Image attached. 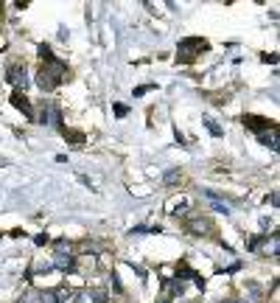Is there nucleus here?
Listing matches in <instances>:
<instances>
[{
	"mask_svg": "<svg viewBox=\"0 0 280 303\" xmlns=\"http://www.w3.org/2000/svg\"><path fill=\"white\" fill-rule=\"evenodd\" d=\"M67 76H70V70H67L65 62H62V59H51V62H45V65L39 67L37 85H39V90H42V93H51L53 87H59Z\"/></svg>",
	"mask_w": 280,
	"mask_h": 303,
	"instance_id": "obj_1",
	"label": "nucleus"
},
{
	"mask_svg": "<svg viewBox=\"0 0 280 303\" xmlns=\"http://www.w3.org/2000/svg\"><path fill=\"white\" fill-rule=\"evenodd\" d=\"M208 42L202 40V37H188V40L179 42V62H194L196 56L202 51H208Z\"/></svg>",
	"mask_w": 280,
	"mask_h": 303,
	"instance_id": "obj_2",
	"label": "nucleus"
},
{
	"mask_svg": "<svg viewBox=\"0 0 280 303\" xmlns=\"http://www.w3.org/2000/svg\"><path fill=\"white\" fill-rule=\"evenodd\" d=\"M9 82L17 85V90L23 93L28 87V73H26V65H12L9 67Z\"/></svg>",
	"mask_w": 280,
	"mask_h": 303,
	"instance_id": "obj_3",
	"label": "nucleus"
},
{
	"mask_svg": "<svg viewBox=\"0 0 280 303\" xmlns=\"http://www.w3.org/2000/svg\"><path fill=\"white\" fill-rule=\"evenodd\" d=\"M241 121H244V126H249V129H252V132H258V135L274 126L272 121H269V118H263V115H244Z\"/></svg>",
	"mask_w": 280,
	"mask_h": 303,
	"instance_id": "obj_4",
	"label": "nucleus"
},
{
	"mask_svg": "<svg viewBox=\"0 0 280 303\" xmlns=\"http://www.w3.org/2000/svg\"><path fill=\"white\" fill-rule=\"evenodd\" d=\"M12 104L17 107V110H23V112H26V118H31V121H34V107L28 104V99H26V93H20V90H14V93H12Z\"/></svg>",
	"mask_w": 280,
	"mask_h": 303,
	"instance_id": "obj_5",
	"label": "nucleus"
},
{
	"mask_svg": "<svg viewBox=\"0 0 280 303\" xmlns=\"http://www.w3.org/2000/svg\"><path fill=\"white\" fill-rule=\"evenodd\" d=\"M53 267H56V270H62V272L73 270V256H70V250H56V256H53Z\"/></svg>",
	"mask_w": 280,
	"mask_h": 303,
	"instance_id": "obj_6",
	"label": "nucleus"
},
{
	"mask_svg": "<svg viewBox=\"0 0 280 303\" xmlns=\"http://www.w3.org/2000/svg\"><path fill=\"white\" fill-rule=\"evenodd\" d=\"M188 231L194 233V236H205V231H213V224H210L208 219H191Z\"/></svg>",
	"mask_w": 280,
	"mask_h": 303,
	"instance_id": "obj_7",
	"label": "nucleus"
},
{
	"mask_svg": "<svg viewBox=\"0 0 280 303\" xmlns=\"http://www.w3.org/2000/svg\"><path fill=\"white\" fill-rule=\"evenodd\" d=\"M39 303H65V292H62V289H45V292H39Z\"/></svg>",
	"mask_w": 280,
	"mask_h": 303,
	"instance_id": "obj_8",
	"label": "nucleus"
},
{
	"mask_svg": "<svg viewBox=\"0 0 280 303\" xmlns=\"http://www.w3.org/2000/svg\"><path fill=\"white\" fill-rule=\"evenodd\" d=\"M258 138H261V143H263V146H269V149H277V126H272V129L261 132Z\"/></svg>",
	"mask_w": 280,
	"mask_h": 303,
	"instance_id": "obj_9",
	"label": "nucleus"
},
{
	"mask_svg": "<svg viewBox=\"0 0 280 303\" xmlns=\"http://www.w3.org/2000/svg\"><path fill=\"white\" fill-rule=\"evenodd\" d=\"M20 303H39V292L37 289H28L20 295Z\"/></svg>",
	"mask_w": 280,
	"mask_h": 303,
	"instance_id": "obj_10",
	"label": "nucleus"
},
{
	"mask_svg": "<svg viewBox=\"0 0 280 303\" xmlns=\"http://www.w3.org/2000/svg\"><path fill=\"white\" fill-rule=\"evenodd\" d=\"M78 303H96V292H90V289H84V292H78V297H76Z\"/></svg>",
	"mask_w": 280,
	"mask_h": 303,
	"instance_id": "obj_11",
	"label": "nucleus"
},
{
	"mask_svg": "<svg viewBox=\"0 0 280 303\" xmlns=\"http://www.w3.org/2000/svg\"><path fill=\"white\" fill-rule=\"evenodd\" d=\"M205 126H208V132H210V135H216V138H219V135H222V126H219V124H216V121H205Z\"/></svg>",
	"mask_w": 280,
	"mask_h": 303,
	"instance_id": "obj_12",
	"label": "nucleus"
},
{
	"mask_svg": "<svg viewBox=\"0 0 280 303\" xmlns=\"http://www.w3.org/2000/svg\"><path fill=\"white\" fill-rule=\"evenodd\" d=\"M151 90V85H143V87H137L135 90V96H143V93H149Z\"/></svg>",
	"mask_w": 280,
	"mask_h": 303,
	"instance_id": "obj_13",
	"label": "nucleus"
},
{
	"mask_svg": "<svg viewBox=\"0 0 280 303\" xmlns=\"http://www.w3.org/2000/svg\"><path fill=\"white\" fill-rule=\"evenodd\" d=\"M176 177H179V172H168V174H165V183H174Z\"/></svg>",
	"mask_w": 280,
	"mask_h": 303,
	"instance_id": "obj_14",
	"label": "nucleus"
},
{
	"mask_svg": "<svg viewBox=\"0 0 280 303\" xmlns=\"http://www.w3.org/2000/svg\"><path fill=\"white\" fill-rule=\"evenodd\" d=\"M126 112H129V110H126L124 104H115V115H126Z\"/></svg>",
	"mask_w": 280,
	"mask_h": 303,
	"instance_id": "obj_15",
	"label": "nucleus"
},
{
	"mask_svg": "<svg viewBox=\"0 0 280 303\" xmlns=\"http://www.w3.org/2000/svg\"><path fill=\"white\" fill-rule=\"evenodd\" d=\"M227 303H241V300H227Z\"/></svg>",
	"mask_w": 280,
	"mask_h": 303,
	"instance_id": "obj_16",
	"label": "nucleus"
},
{
	"mask_svg": "<svg viewBox=\"0 0 280 303\" xmlns=\"http://www.w3.org/2000/svg\"><path fill=\"white\" fill-rule=\"evenodd\" d=\"M160 303H168V300H160Z\"/></svg>",
	"mask_w": 280,
	"mask_h": 303,
	"instance_id": "obj_17",
	"label": "nucleus"
}]
</instances>
